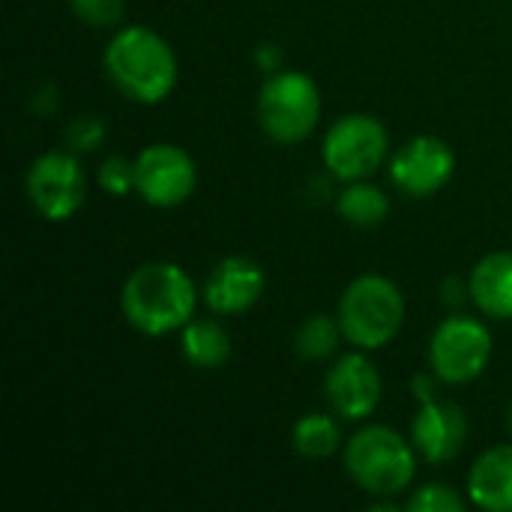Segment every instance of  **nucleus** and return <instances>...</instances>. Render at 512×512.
<instances>
[{"instance_id": "f257e3e1", "label": "nucleus", "mask_w": 512, "mask_h": 512, "mask_svg": "<svg viewBox=\"0 0 512 512\" xmlns=\"http://www.w3.org/2000/svg\"><path fill=\"white\" fill-rule=\"evenodd\" d=\"M102 66L114 90L138 105H156L168 99L180 78L174 48L162 33L144 24L120 27L102 51Z\"/></svg>"}, {"instance_id": "f03ea898", "label": "nucleus", "mask_w": 512, "mask_h": 512, "mask_svg": "<svg viewBox=\"0 0 512 512\" xmlns=\"http://www.w3.org/2000/svg\"><path fill=\"white\" fill-rule=\"evenodd\" d=\"M198 309L192 276L171 261L135 267L120 288V312L132 330L144 336H168L183 330Z\"/></svg>"}, {"instance_id": "7ed1b4c3", "label": "nucleus", "mask_w": 512, "mask_h": 512, "mask_svg": "<svg viewBox=\"0 0 512 512\" xmlns=\"http://www.w3.org/2000/svg\"><path fill=\"white\" fill-rule=\"evenodd\" d=\"M345 471L369 498H399L417 477V450L402 432L369 423L345 444Z\"/></svg>"}, {"instance_id": "20e7f679", "label": "nucleus", "mask_w": 512, "mask_h": 512, "mask_svg": "<svg viewBox=\"0 0 512 512\" xmlns=\"http://www.w3.org/2000/svg\"><path fill=\"white\" fill-rule=\"evenodd\" d=\"M405 312V294L393 279L363 273L342 291L336 318L348 345L360 351H381L402 333Z\"/></svg>"}, {"instance_id": "39448f33", "label": "nucleus", "mask_w": 512, "mask_h": 512, "mask_svg": "<svg viewBox=\"0 0 512 512\" xmlns=\"http://www.w3.org/2000/svg\"><path fill=\"white\" fill-rule=\"evenodd\" d=\"M255 108L270 141L300 144L321 123V90L312 75L300 69H282L264 78Z\"/></svg>"}, {"instance_id": "423d86ee", "label": "nucleus", "mask_w": 512, "mask_h": 512, "mask_svg": "<svg viewBox=\"0 0 512 512\" xmlns=\"http://www.w3.org/2000/svg\"><path fill=\"white\" fill-rule=\"evenodd\" d=\"M321 159L327 174L339 183L369 180L390 162L387 126L372 114H345L327 129Z\"/></svg>"}, {"instance_id": "0eeeda50", "label": "nucleus", "mask_w": 512, "mask_h": 512, "mask_svg": "<svg viewBox=\"0 0 512 512\" xmlns=\"http://www.w3.org/2000/svg\"><path fill=\"white\" fill-rule=\"evenodd\" d=\"M492 348V333L480 318L450 315L429 339V369L441 384H471L489 369Z\"/></svg>"}, {"instance_id": "6e6552de", "label": "nucleus", "mask_w": 512, "mask_h": 512, "mask_svg": "<svg viewBox=\"0 0 512 512\" xmlns=\"http://www.w3.org/2000/svg\"><path fill=\"white\" fill-rule=\"evenodd\" d=\"M24 192L30 207L42 219L48 222L72 219L87 198V174L78 153L66 147L39 153L24 174Z\"/></svg>"}, {"instance_id": "1a4fd4ad", "label": "nucleus", "mask_w": 512, "mask_h": 512, "mask_svg": "<svg viewBox=\"0 0 512 512\" xmlns=\"http://www.w3.org/2000/svg\"><path fill=\"white\" fill-rule=\"evenodd\" d=\"M198 186V165L189 150L159 141L135 156V195L156 207L174 210L192 198Z\"/></svg>"}, {"instance_id": "9d476101", "label": "nucleus", "mask_w": 512, "mask_h": 512, "mask_svg": "<svg viewBox=\"0 0 512 512\" xmlns=\"http://www.w3.org/2000/svg\"><path fill=\"white\" fill-rule=\"evenodd\" d=\"M387 174L402 195L429 198L453 180L456 153L435 135H414L396 153H390Z\"/></svg>"}, {"instance_id": "9b49d317", "label": "nucleus", "mask_w": 512, "mask_h": 512, "mask_svg": "<svg viewBox=\"0 0 512 512\" xmlns=\"http://www.w3.org/2000/svg\"><path fill=\"white\" fill-rule=\"evenodd\" d=\"M324 396L330 411L342 420H369L384 402V378L369 360V351H348L336 357L324 378Z\"/></svg>"}, {"instance_id": "f8f14e48", "label": "nucleus", "mask_w": 512, "mask_h": 512, "mask_svg": "<svg viewBox=\"0 0 512 512\" xmlns=\"http://www.w3.org/2000/svg\"><path fill=\"white\" fill-rule=\"evenodd\" d=\"M411 444L417 456L426 459L429 465L453 462L468 444L465 411L456 402L441 399V396H435L432 402H423L411 423Z\"/></svg>"}, {"instance_id": "ddd939ff", "label": "nucleus", "mask_w": 512, "mask_h": 512, "mask_svg": "<svg viewBox=\"0 0 512 512\" xmlns=\"http://www.w3.org/2000/svg\"><path fill=\"white\" fill-rule=\"evenodd\" d=\"M264 285H267V276L258 261L246 255H228L207 273L201 297L210 312L228 318V315L249 312L261 300Z\"/></svg>"}, {"instance_id": "4468645a", "label": "nucleus", "mask_w": 512, "mask_h": 512, "mask_svg": "<svg viewBox=\"0 0 512 512\" xmlns=\"http://www.w3.org/2000/svg\"><path fill=\"white\" fill-rule=\"evenodd\" d=\"M465 495L486 512H512V444L489 447L468 471Z\"/></svg>"}, {"instance_id": "2eb2a0df", "label": "nucleus", "mask_w": 512, "mask_h": 512, "mask_svg": "<svg viewBox=\"0 0 512 512\" xmlns=\"http://www.w3.org/2000/svg\"><path fill=\"white\" fill-rule=\"evenodd\" d=\"M471 303L495 321H512V252H489L483 255L471 276Z\"/></svg>"}, {"instance_id": "dca6fc26", "label": "nucleus", "mask_w": 512, "mask_h": 512, "mask_svg": "<svg viewBox=\"0 0 512 512\" xmlns=\"http://www.w3.org/2000/svg\"><path fill=\"white\" fill-rule=\"evenodd\" d=\"M180 354L195 369H222L231 360V336L216 318H192L180 330Z\"/></svg>"}, {"instance_id": "f3484780", "label": "nucleus", "mask_w": 512, "mask_h": 512, "mask_svg": "<svg viewBox=\"0 0 512 512\" xmlns=\"http://www.w3.org/2000/svg\"><path fill=\"white\" fill-rule=\"evenodd\" d=\"M336 210L354 228H378L390 213V198L372 180H351L339 192Z\"/></svg>"}, {"instance_id": "a211bd4d", "label": "nucleus", "mask_w": 512, "mask_h": 512, "mask_svg": "<svg viewBox=\"0 0 512 512\" xmlns=\"http://www.w3.org/2000/svg\"><path fill=\"white\" fill-rule=\"evenodd\" d=\"M291 444L303 459H330L342 447V429L336 414H303L291 429Z\"/></svg>"}, {"instance_id": "6ab92c4d", "label": "nucleus", "mask_w": 512, "mask_h": 512, "mask_svg": "<svg viewBox=\"0 0 512 512\" xmlns=\"http://www.w3.org/2000/svg\"><path fill=\"white\" fill-rule=\"evenodd\" d=\"M342 339H345V333H342V324L336 315H312L300 324V330L294 336V351L306 363H324V360L336 357Z\"/></svg>"}, {"instance_id": "aec40b11", "label": "nucleus", "mask_w": 512, "mask_h": 512, "mask_svg": "<svg viewBox=\"0 0 512 512\" xmlns=\"http://www.w3.org/2000/svg\"><path fill=\"white\" fill-rule=\"evenodd\" d=\"M468 495L462 498L453 486L447 483H426L420 486L408 501L405 510L408 512H465L468 510Z\"/></svg>"}, {"instance_id": "412c9836", "label": "nucleus", "mask_w": 512, "mask_h": 512, "mask_svg": "<svg viewBox=\"0 0 512 512\" xmlns=\"http://www.w3.org/2000/svg\"><path fill=\"white\" fill-rule=\"evenodd\" d=\"M96 183L102 186V192L123 198L135 192V159H126L120 153L105 156L96 168Z\"/></svg>"}, {"instance_id": "4be33fe9", "label": "nucleus", "mask_w": 512, "mask_h": 512, "mask_svg": "<svg viewBox=\"0 0 512 512\" xmlns=\"http://www.w3.org/2000/svg\"><path fill=\"white\" fill-rule=\"evenodd\" d=\"M105 120L96 117V114H78L69 126H66V150L84 156V153H93L105 144Z\"/></svg>"}, {"instance_id": "5701e85b", "label": "nucleus", "mask_w": 512, "mask_h": 512, "mask_svg": "<svg viewBox=\"0 0 512 512\" xmlns=\"http://www.w3.org/2000/svg\"><path fill=\"white\" fill-rule=\"evenodd\" d=\"M69 9L87 27H117L126 15V0H69Z\"/></svg>"}, {"instance_id": "b1692460", "label": "nucleus", "mask_w": 512, "mask_h": 512, "mask_svg": "<svg viewBox=\"0 0 512 512\" xmlns=\"http://www.w3.org/2000/svg\"><path fill=\"white\" fill-rule=\"evenodd\" d=\"M255 66L264 72V78L267 75H276V72H282L285 69V51L276 45V42H261L258 48H255Z\"/></svg>"}, {"instance_id": "393cba45", "label": "nucleus", "mask_w": 512, "mask_h": 512, "mask_svg": "<svg viewBox=\"0 0 512 512\" xmlns=\"http://www.w3.org/2000/svg\"><path fill=\"white\" fill-rule=\"evenodd\" d=\"M441 297H444V306L459 309L465 300H471V285L462 282V279H447V282L441 285Z\"/></svg>"}, {"instance_id": "a878e982", "label": "nucleus", "mask_w": 512, "mask_h": 512, "mask_svg": "<svg viewBox=\"0 0 512 512\" xmlns=\"http://www.w3.org/2000/svg\"><path fill=\"white\" fill-rule=\"evenodd\" d=\"M438 375L429 369V372H420V375H414V381H411V387H414V396H417V402L423 405V402H432L435 396H438Z\"/></svg>"}, {"instance_id": "bb28decb", "label": "nucleus", "mask_w": 512, "mask_h": 512, "mask_svg": "<svg viewBox=\"0 0 512 512\" xmlns=\"http://www.w3.org/2000/svg\"><path fill=\"white\" fill-rule=\"evenodd\" d=\"M30 105H33L36 114H54V108H57V87L51 81L39 84V90L33 93Z\"/></svg>"}, {"instance_id": "cd10ccee", "label": "nucleus", "mask_w": 512, "mask_h": 512, "mask_svg": "<svg viewBox=\"0 0 512 512\" xmlns=\"http://www.w3.org/2000/svg\"><path fill=\"white\" fill-rule=\"evenodd\" d=\"M507 423H510V435H512V405H510V417H507Z\"/></svg>"}]
</instances>
